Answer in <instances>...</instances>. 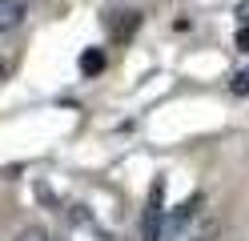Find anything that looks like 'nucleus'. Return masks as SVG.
Segmentation results:
<instances>
[{"mask_svg":"<svg viewBox=\"0 0 249 241\" xmlns=\"http://www.w3.org/2000/svg\"><path fill=\"white\" fill-rule=\"evenodd\" d=\"M17 241H53V237L44 233L40 225H28V229H20V233H17Z\"/></svg>","mask_w":249,"mask_h":241,"instance_id":"5","label":"nucleus"},{"mask_svg":"<svg viewBox=\"0 0 249 241\" xmlns=\"http://www.w3.org/2000/svg\"><path fill=\"white\" fill-rule=\"evenodd\" d=\"M4 73H8V64H4V60H0V80H4Z\"/></svg>","mask_w":249,"mask_h":241,"instance_id":"9","label":"nucleus"},{"mask_svg":"<svg viewBox=\"0 0 249 241\" xmlns=\"http://www.w3.org/2000/svg\"><path fill=\"white\" fill-rule=\"evenodd\" d=\"M221 221L213 213H197V197L181 205V213L165 217V241H217Z\"/></svg>","mask_w":249,"mask_h":241,"instance_id":"1","label":"nucleus"},{"mask_svg":"<svg viewBox=\"0 0 249 241\" xmlns=\"http://www.w3.org/2000/svg\"><path fill=\"white\" fill-rule=\"evenodd\" d=\"M237 48L249 53V24H237Z\"/></svg>","mask_w":249,"mask_h":241,"instance_id":"7","label":"nucleus"},{"mask_svg":"<svg viewBox=\"0 0 249 241\" xmlns=\"http://www.w3.org/2000/svg\"><path fill=\"white\" fill-rule=\"evenodd\" d=\"M237 24H249V0H241V4H237Z\"/></svg>","mask_w":249,"mask_h":241,"instance_id":"8","label":"nucleus"},{"mask_svg":"<svg viewBox=\"0 0 249 241\" xmlns=\"http://www.w3.org/2000/svg\"><path fill=\"white\" fill-rule=\"evenodd\" d=\"M141 241H165V181H153L145 213H141Z\"/></svg>","mask_w":249,"mask_h":241,"instance_id":"2","label":"nucleus"},{"mask_svg":"<svg viewBox=\"0 0 249 241\" xmlns=\"http://www.w3.org/2000/svg\"><path fill=\"white\" fill-rule=\"evenodd\" d=\"M233 93H237V96H249V69L245 73H237V76H233V85H229Z\"/></svg>","mask_w":249,"mask_h":241,"instance_id":"6","label":"nucleus"},{"mask_svg":"<svg viewBox=\"0 0 249 241\" xmlns=\"http://www.w3.org/2000/svg\"><path fill=\"white\" fill-rule=\"evenodd\" d=\"M28 20V0H0V37Z\"/></svg>","mask_w":249,"mask_h":241,"instance_id":"3","label":"nucleus"},{"mask_svg":"<svg viewBox=\"0 0 249 241\" xmlns=\"http://www.w3.org/2000/svg\"><path fill=\"white\" fill-rule=\"evenodd\" d=\"M105 53H101V48H85V53H81V73L85 76H101L105 73Z\"/></svg>","mask_w":249,"mask_h":241,"instance_id":"4","label":"nucleus"}]
</instances>
